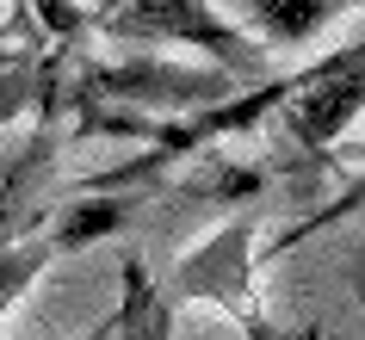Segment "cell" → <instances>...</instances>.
Wrapping results in <instances>:
<instances>
[{"label":"cell","instance_id":"6da1fadb","mask_svg":"<svg viewBox=\"0 0 365 340\" xmlns=\"http://www.w3.org/2000/svg\"><path fill=\"white\" fill-rule=\"evenodd\" d=\"M93 31L130 50H168V43L198 50L235 81L267 75V43L230 25L217 13V0H93Z\"/></svg>","mask_w":365,"mask_h":340},{"label":"cell","instance_id":"7a4b0ae2","mask_svg":"<svg viewBox=\"0 0 365 340\" xmlns=\"http://www.w3.org/2000/svg\"><path fill=\"white\" fill-rule=\"evenodd\" d=\"M56 87H62V56L6 50V43H0V130L19 124L25 112L56 118Z\"/></svg>","mask_w":365,"mask_h":340},{"label":"cell","instance_id":"3957f363","mask_svg":"<svg viewBox=\"0 0 365 340\" xmlns=\"http://www.w3.org/2000/svg\"><path fill=\"white\" fill-rule=\"evenodd\" d=\"M235 6L267 50H297L341 13V0H235Z\"/></svg>","mask_w":365,"mask_h":340},{"label":"cell","instance_id":"277c9868","mask_svg":"<svg viewBox=\"0 0 365 340\" xmlns=\"http://www.w3.org/2000/svg\"><path fill=\"white\" fill-rule=\"evenodd\" d=\"M112 334L118 340H173V297L143 266L124 272V303H118V316H112Z\"/></svg>","mask_w":365,"mask_h":340},{"label":"cell","instance_id":"5b68a950","mask_svg":"<svg viewBox=\"0 0 365 340\" xmlns=\"http://www.w3.org/2000/svg\"><path fill=\"white\" fill-rule=\"evenodd\" d=\"M50 260H56L50 229L25 235V242H6V235H0V316H6V303H19V297H25V284L38 279Z\"/></svg>","mask_w":365,"mask_h":340},{"label":"cell","instance_id":"8992f818","mask_svg":"<svg viewBox=\"0 0 365 340\" xmlns=\"http://www.w3.org/2000/svg\"><path fill=\"white\" fill-rule=\"evenodd\" d=\"M87 340H106V328H99V334H87Z\"/></svg>","mask_w":365,"mask_h":340}]
</instances>
